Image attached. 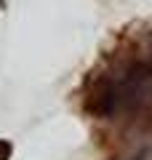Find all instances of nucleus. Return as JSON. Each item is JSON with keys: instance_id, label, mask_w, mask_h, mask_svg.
Returning a JSON list of instances; mask_svg holds the SVG:
<instances>
[{"instance_id": "2", "label": "nucleus", "mask_w": 152, "mask_h": 160, "mask_svg": "<svg viewBox=\"0 0 152 160\" xmlns=\"http://www.w3.org/2000/svg\"><path fill=\"white\" fill-rule=\"evenodd\" d=\"M13 152V144L8 142V139H0V160H8Z\"/></svg>"}, {"instance_id": "1", "label": "nucleus", "mask_w": 152, "mask_h": 160, "mask_svg": "<svg viewBox=\"0 0 152 160\" xmlns=\"http://www.w3.org/2000/svg\"><path fill=\"white\" fill-rule=\"evenodd\" d=\"M85 109L94 118H109L118 112V86H115L112 75H101L94 80L85 96Z\"/></svg>"}, {"instance_id": "3", "label": "nucleus", "mask_w": 152, "mask_h": 160, "mask_svg": "<svg viewBox=\"0 0 152 160\" xmlns=\"http://www.w3.org/2000/svg\"><path fill=\"white\" fill-rule=\"evenodd\" d=\"M0 6H6V0H0Z\"/></svg>"}]
</instances>
